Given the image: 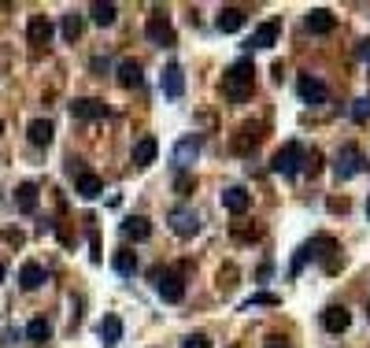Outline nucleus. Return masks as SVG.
Here are the masks:
<instances>
[{"label":"nucleus","instance_id":"nucleus-1","mask_svg":"<svg viewBox=\"0 0 370 348\" xmlns=\"http://www.w3.org/2000/svg\"><path fill=\"white\" fill-rule=\"evenodd\" d=\"M252 86H255L252 60H237L226 67V74H222V96H226L230 104H245L252 96Z\"/></svg>","mask_w":370,"mask_h":348},{"label":"nucleus","instance_id":"nucleus-2","mask_svg":"<svg viewBox=\"0 0 370 348\" xmlns=\"http://www.w3.org/2000/svg\"><path fill=\"white\" fill-rule=\"evenodd\" d=\"M366 167H370V163H366V156H363L359 145H341V152H337V159H333V174H337V181L356 178V174H363Z\"/></svg>","mask_w":370,"mask_h":348},{"label":"nucleus","instance_id":"nucleus-3","mask_svg":"<svg viewBox=\"0 0 370 348\" xmlns=\"http://www.w3.org/2000/svg\"><path fill=\"white\" fill-rule=\"evenodd\" d=\"M303 156H308V148H303L300 141H289L274 152V163H270V167H274L278 174H285V178H296L303 171Z\"/></svg>","mask_w":370,"mask_h":348},{"label":"nucleus","instance_id":"nucleus-4","mask_svg":"<svg viewBox=\"0 0 370 348\" xmlns=\"http://www.w3.org/2000/svg\"><path fill=\"white\" fill-rule=\"evenodd\" d=\"M156 293L163 296L167 304H182V296H185V281L178 271H156Z\"/></svg>","mask_w":370,"mask_h":348},{"label":"nucleus","instance_id":"nucleus-5","mask_svg":"<svg viewBox=\"0 0 370 348\" xmlns=\"http://www.w3.org/2000/svg\"><path fill=\"white\" fill-rule=\"evenodd\" d=\"M144 38H149L152 45H163V48L174 45V26H170V19L163 11H152L149 15V23H144Z\"/></svg>","mask_w":370,"mask_h":348},{"label":"nucleus","instance_id":"nucleus-6","mask_svg":"<svg viewBox=\"0 0 370 348\" xmlns=\"http://www.w3.org/2000/svg\"><path fill=\"white\" fill-rule=\"evenodd\" d=\"M170 230H174L178 237L200 234V215L192 211V208H174V211H170Z\"/></svg>","mask_w":370,"mask_h":348},{"label":"nucleus","instance_id":"nucleus-7","mask_svg":"<svg viewBox=\"0 0 370 348\" xmlns=\"http://www.w3.org/2000/svg\"><path fill=\"white\" fill-rule=\"evenodd\" d=\"M71 115L82 123H93V119H104L108 115V104L96 101V96H78V101H71Z\"/></svg>","mask_w":370,"mask_h":348},{"label":"nucleus","instance_id":"nucleus-8","mask_svg":"<svg viewBox=\"0 0 370 348\" xmlns=\"http://www.w3.org/2000/svg\"><path fill=\"white\" fill-rule=\"evenodd\" d=\"M197 156H200V137H182L178 145H174V167L178 171H189L192 163H197Z\"/></svg>","mask_w":370,"mask_h":348},{"label":"nucleus","instance_id":"nucleus-9","mask_svg":"<svg viewBox=\"0 0 370 348\" xmlns=\"http://www.w3.org/2000/svg\"><path fill=\"white\" fill-rule=\"evenodd\" d=\"M74 193L78 196H86V201H96V196L104 193V178L100 174H93L89 167L82 174H74Z\"/></svg>","mask_w":370,"mask_h":348},{"label":"nucleus","instance_id":"nucleus-10","mask_svg":"<svg viewBox=\"0 0 370 348\" xmlns=\"http://www.w3.org/2000/svg\"><path fill=\"white\" fill-rule=\"evenodd\" d=\"M26 38H30V45H48L52 41V19L48 15H30V23H26Z\"/></svg>","mask_w":370,"mask_h":348},{"label":"nucleus","instance_id":"nucleus-11","mask_svg":"<svg viewBox=\"0 0 370 348\" xmlns=\"http://www.w3.org/2000/svg\"><path fill=\"white\" fill-rule=\"evenodd\" d=\"M182 93H185V74L178 63H167V71H163V96L167 101H182Z\"/></svg>","mask_w":370,"mask_h":348},{"label":"nucleus","instance_id":"nucleus-12","mask_svg":"<svg viewBox=\"0 0 370 348\" xmlns=\"http://www.w3.org/2000/svg\"><path fill=\"white\" fill-rule=\"evenodd\" d=\"M96 337L104 341V348H115L122 341V319L119 315H104L100 326H96Z\"/></svg>","mask_w":370,"mask_h":348},{"label":"nucleus","instance_id":"nucleus-13","mask_svg":"<svg viewBox=\"0 0 370 348\" xmlns=\"http://www.w3.org/2000/svg\"><path fill=\"white\" fill-rule=\"evenodd\" d=\"M252 204V196L248 189H241V186H230V189H222V208H226L230 215H245Z\"/></svg>","mask_w":370,"mask_h":348},{"label":"nucleus","instance_id":"nucleus-14","mask_svg":"<svg viewBox=\"0 0 370 348\" xmlns=\"http://www.w3.org/2000/svg\"><path fill=\"white\" fill-rule=\"evenodd\" d=\"M260 137H263V123H245L233 137V152H248V148L260 145Z\"/></svg>","mask_w":370,"mask_h":348},{"label":"nucleus","instance_id":"nucleus-15","mask_svg":"<svg viewBox=\"0 0 370 348\" xmlns=\"http://www.w3.org/2000/svg\"><path fill=\"white\" fill-rule=\"evenodd\" d=\"M300 96H303V104H326L330 89H326V82H318V78H300Z\"/></svg>","mask_w":370,"mask_h":348},{"label":"nucleus","instance_id":"nucleus-16","mask_svg":"<svg viewBox=\"0 0 370 348\" xmlns=\"http://www.w3.org/2000/svg\"><path fill=\"white\" fill-rule=\"evenodd\" d=\"M348 322H352V315H348V308H341V304H333V308L323 311V330H330V334H345Z\"/></svg>","mask_w":370,"mask_h":348},{"label":"nucleus","instance_id":"nucleus-17","mask_svg":"<svg viewBox=\"0 0 370 348\" xmlns=\"http://www.w3.org/2000/svg\"><path fill=\"white\" fill-rule=\"evenodd\" d=\"M115 74H119V86H122V89H137L141 82H144L141 63H137V60H122L119 67H115Z\"/></svg>","mask_w":370,"mask_h":348},{"label":"nucleus","instance_id":"nucleus-18","mask_svg":"<svg viewBox=\"0 0 370 348\" xmlns=\"http://www.w3.org/2000/svg\"><path fill=\"white\" fill-rule=\"evenodd\" d=\"M15 208H19L23 215L37 211V181H23V186L15 189Z\"/></svg>","mask_w":370,"mask_h":348},{"label":"nucleus","instance_id":"nucleus-19","mask_svg":"<svg viewBox=\"0 0 370 348\" xmlns=\"http://www.w3.org/2000/svg\"><path fill=\"white\" fill-rule=\"evenodd\" d=\"M19 286H23L26 293H34V289L45 286V267H41V263H34V259L23 263V271H19Z\"/></svg>","mask_w":370,"mask_h":348},{"label":"nucleus","instance_id":"nucleus-20","mask_svg":"<svg viewBox=\"0 0 370 348\" xmlns=\"http://www.w3.org/2000/svg\"><path fill=\"white\" fill-rule=\"evenodd\" d=\"M333 26H337V19H333L330 8H311L308 11V30L311 34H330Z\"/></svg>","mask_w":370,"mask_h":348},{"label":"nucleus","instance_id":"nucleus-21","mask_svg":"<svg viewBox=\"0 0 370 348\" xmlns=\"http://www.w3.org/2000/svg\"><path fill=\"white\" fill-rule=\"evenodd\" d=\"M215 26L222 30V34H237V30L245 26V8H222Z\"/></svg>","mask_w":370,"mask_h":348},{"label":"nucleus","instance_id":"nucleus-22","mask_svg":"<svg viewBox=\"0 0 370 348\" xmlns=\"http://www.w3.org/2000/svg\"><path fill=\"white\" fill-rule=\"evenodd\" d=\"M122 234L134 237V241H149L152 237V223L144 219V215H130V219L122 223Z\"/></svg>","mask_w":370,"mask_h":348},{"label":"nucleus","instance_id":"nucleus-23","mask_svg":"<svg viewBox=\"0 0 370 348\" xmlns=\"http://www.w3.org/2000/svg\"><path fill=\"white\" fill-rule=\"evenodd\" d=\"M26 137H30V145H37V148L52 145V123H48V119H34V123H30V130H26Z\"/></svg>","mask_w":370,"mask_h":348},{"label":"nucleus","instance_id":"nucleus-24","mask_svg":"<svg viewBox=\"0 0 370 348\" xmlns=\"http://www.w3.org/2000/svg\"><path fill=\"white\" fill-rule=\"evenodd\" d=\"M248 45H255V48H274V45H278V23H263V26H255V34H252Z\"/></svg>","mask_w":370,"mask_h":348},{"label":"nucleus","instance_id":"nucleus-25","mask_svg":"<svg viewBox=\"0 0 370 348\" xmlns=\"http://www.w3.org/2000/svg\"><path fill=\"white\" fill-rule=\"evenodd\" d=\"M156 152H159L156 137H141V141L134 145V163H137V167H149V163L156 159Z\"/></svg>","mask_w":370,"mask_h":348},{"label":"nucleus","instance_id":"nucleus-26","mask_svg":"<svg viewBox=\"0 0 370 348\" xmlns=\"http://www.w3.org/2000/svg\"><path fill=\"white\" fill-rule=\"evenodd\" d=\"M111 267H115L122 278H130L134 271H137V256L130 252V248H119V252L115 256H111Z\"/></svg>","mask_w":370,"mask_h":348},{"label":"nucleus","instance_id":"nucleus-27","mask_svg":"<svg viewBox=\"0 0 370 348\" xmlns=\"http://www.w3.org/2000/svg\"><path fill=\"white\" fill-rule=\"evenodd\" d=\"M26 337L30 341H48V337H52V322H48V319H30V326H26Z\"/></svg>","mask_w":370,"mask_h":348},{"label":"nucleus","instance_id":"nucleus-28","mask_svg":"<svg viewBox=\"0 0 370 348\" xmlns=\"http://www.w3.org/2000/svg\"><path fill=\"white\" fill-rule=\"evenodd\" d=\"M89 11H93V23L96 26H111V23H115V15H119L115 4H93Z\"/></svg>","mask_w":370,"mask_h":348},{"label":"nucleus","instance_id":"nucleus-29","mask_svg":"<svg viewBox=\"0 0 370 348\" xmlns=\"http://www.w3.org/2000/svg\"><path fill=\"white\" fill-rule=\"evenodd\" d=\"M63 38H67V41H78V38H82V15H63Z\"/></svg>","mask_w":370,"mask_h":348},{"label":"nucleus","instance_id":"nucleus-30","mask_svg":"<svg viewBox=\"0 0 370 348\" xmlns=\"http://www.w3.org/2000/svg\"><path fill=\"white\" fill-rule=\"evenodd\" d=\"M278 304H282V301H278L274 293H252L248 301H245V308H248V311H252V308H278Z\"/></svg>","mask_w":370,"mask_h":348},{"label":"nucleus","instance_id":"nucleus-31","mask_svg":"<svg viewBox=\"0 0 370 348\" xmlns=\"http://www.w3.org/2000/svg\"><path fill=\"white\" fill-rule=\"evenodd\" d=\"M192 189H197V178H192L189 171H178V178H174V193H178V196H189Z\"/></svg>","mask_w":370,"mask_h":348},{"label":"nucleus","instance_id":"nucleus-32","mask_svg":"<svg viewBox=\"0 0 370 348\" xmlns=\"http://www.w3.org/2000/svg\"><path fill=\"white\" fill-rule=\"evenodd\" d=\"M303 171H308V174H318V171H323V152H318V148H311V152L303 156Z\"/></svg>","mask_w":370,"mask_h":348},{"label":"nucleus","instance_id":"nucleus-33","mask_svg":"<svg viewBox=\"0 0 370 348\" xmlns=\"http://www.w3.org/2000/svg\"><path fill=\"white\" fill-rule=\"evenodd\" d=\"M182 348H212V341H207V334H189L182 341Z\"/></svg>","mask_w":370,"mask_h":348},{"label":"nucleus","instance_id":"nucleus-34","mask_svg":"<svg viewBox=\"0 0 370 348\" xmlns=\"http://www.w3.org/2000/svg\"><path fill=\"white\" fill-rule=\"evenodd\" d=\"M233 237L237 241H255V237H260V226H252V230L248 226H233Z\"/></svg>","mask_w":370,"mask_h":348},{"label":"nucleus","instance_id":"nucleus-35","mask_svg":"<svg viewBox=\"0 0 370 348\" xmlns=\"http://www.w3.org/2000/svg\"><path fill=\"white\" fill-rule=\"evenodd\" d=\"M352 119H356V123H366V119H370V101H356V108H352Z\"/></svg>","mask_w":370,"mask_h":348},{"label":"nucleus","instance_id":"nucleus-36","mask_svg":"<svg viewBox=\"0 0 370 348\" xmlns=\"http://www.w3.org/2000/svg\"><path fill=\"white\" fill-rule=\"evenodd\" d=\"M4 241H11V245H23V234H19V230H8V234H4Z\"/></svg>","mask_w":370,"mask_h":348},{"label":"nucleus","instance_id":"nucleus-37","mask_svg":"<svg viewBox=\"0 0 370 348\" xmlns=\"http://www.w3.org/2000/svg\"><path fill=\"white\" fill-rule=\"evenodd\" d=\"M267 348H285V341L282 337H267Z\"/></svg>","mask_w":370,"mask_h":348},{"label":"nucleus","instance_id":"nucleus-38","mask_svg":"<svg viewBox=\"0 0 370 348\" xmlns=\"http://www.w3.org/2000/svg\"><path fill=\"white\" fill-rule=\"evenodd\" d=\"M359 56H363V60L370 63V41H363V45H359Z\"/></svg>","mask_w":370,"mask_h":348},{"label":"nucleus","instance_id":"nucleus-39","mask_svg":"<svg viewBox=\"0 0 370 348\" xmlns=\"http://www.w3.org/2000/svg\"><path fill=\"white\" fill-rule=\"evenodd\" d=\"M4 274H8V267H4V263H0V281H4Z\"/></svg>","mask_w":370,"mask_h":348},{"label":"nucleus","instance_id":"nucleus-40","mask_svg":"<svg viewBox=\"0 0 370 348\" xmlns=\"http://www.w3.org/2000/svg\"><path fill=\"white\" fill-rule=\"evenodd\" d=\"M366 219H370V196H366Z\"/></svg>","mask_w":370,"mask_h":348},{"label":"nucleus","instance_id":"nucleus-41","mask_svg":"<svg viewBox=\"0 0 370 348\" xmlns=\"http://www.w3.org/2000/svg\"><path fill=\"white\" fill-rule=\"evenodd\" d=\"M0 130H4V123H0Z\"/></svg>","mask_w":370,"mask_h":348},{"label":"nucleus","instance_id":"nucleus-42","mask_svg":"<svg viewBox=\"0 0 370 348\" xmlns=\"http://www.w3.org/2000/svg\"><path fill=\"white\" fill-rule=\"evenodd\" d=\"M230 348H237V344H230Z\"/></svg>","mask_w":370,"mask_h":348}]
</instances>
